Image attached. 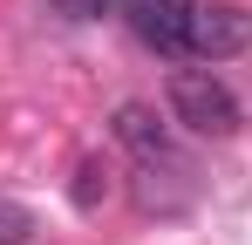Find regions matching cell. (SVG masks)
I'll return each mask as SVG.
<instances>
[{
    "mask_svg": "<svg viewBox=\"0 0 252 245\" xmlns=\"http://www.w3.org/2000/svg\"><path fill=\"white\" fill-rule=\"evenodd\" d=\"M129 21H136V34L150 41V48H164V55H184V14L198 7V0H123Z\"/></svg>",
    "mask_w": 252,
    "mask_h": 245,
    "instance_id": "4",
    "label": "cell"
},
{
    "mask_svg": "<svg viewBox=\"0 0 252 245\" xmlns=\"http://www.w3.org/2000/svg\"><path fill=\"white\" fill-rule=\"evenodd\" d=\"M252 48V14L232 0H198L184 14V55L191 61H225V55H246Z\"/></svg>",
    "mask_w": 252,
    "mask_h": 245,
    "instance_id": "2",
    "label": "cell"
},
{
    "mask_svg": "<svg viewBox=\"0 0 252 245\" xmlns=\"http://www.w3.org/2000/svg\"><path fill=\"white\" fill-rule=\"evenodd\" d=\"M116 143H123L129 157L143 163V170H157V163H177V143H170V122L150 109V102H123L116 109Z\"/></svg>",
    "mask_w": 252,
    "mask_h": 245,
    "instance_id": "3",
    "label": "cell"
},
{
    "mask_svg": "<svg viewBox=\"0 0 252 245\" xmlns=\"http://www.w3.org/2000/svg\"><path fill=\"white\" fill-rule=\"evenodd\" d=\"M164 95H170V116L184 122L191 136H232V129L246 122L239 116V95L211 75V68H170Z\"/></svg>",
    "mask_w": 252,
    "mask_h": 245,
    "instance_id": "1",
    "label": "cell"
},
{
    "mask_svg": "<svg viewBox=\"0 0 252 245\" xmlns=\"http://www.w3.org/2000/svg\"><path fill=\"white\" fill-rule=\"evenodd\" d=\"M116 0H55V14H68V21H102Z\"/></svg>",
    "mask_w": 252,
    "mask_h": 245,
    "instance_id": "5",
    "label": "cell"
}]
</instances>
